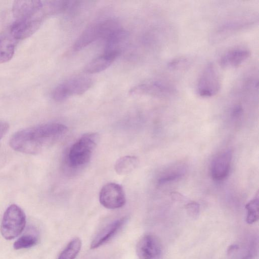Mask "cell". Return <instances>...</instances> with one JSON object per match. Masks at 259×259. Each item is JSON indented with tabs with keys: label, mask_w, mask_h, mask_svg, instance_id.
Returning <instances> with one entry per match:
<instances>
[{
	"label": "cell",
	"mask_w": 259,
	"mask_h": 259,
	"mask_svg": "<svg viewBox=\"0 0 259 259\" xmlns=\"http://www.w3.org/2000/svg\"><path fill=\"white\" fill-rule=\"evenodd\" d=\"M185 171V168L182 165L169 168L161 174L158 179V183L159 185H163L179 179L183 177Z\"/></svg>",
	"instance_id": "19"
},
{
	"label": "cell",
	"mask_w": 259,
	"mask_h": 259,
	"mask_svg": "<svg viewBox=\"0 0 259 259\" xmlns=\"http://www.w3.org/2000/svg\"><path fill=\"white\" fill-rule=\"evenodd\" d=\"M246 222L249 224L255 223L259 218L258 196L249 201L245 205Z\"/></svg>",
	"instance_id": "22"
},
{
	"label": "cell",
	"mask_w": 259,
	"mask_h": 259,
	"mask_svg": "<svg viewBox=\"0 0 259 259\" xmlns=\"http://www.w3.org/2000/svg\"><path fill=\"white\" fill-rule=\"evenodd\" d=\"M127 220L126 217L118 219L104 227L94 238L91 244V248L96 249L111 239L120 230Z\"/></svg>",
	"instance_id": "14"
},
{
	"label": "cell",
	"mask_w": 259,
	"mask_h": 259,
	"mask_svg": "<svg viewBox=\"0 0 259 259\" xmlns=\"http://www.w3.org/2000/svg\"><path fill=\"white\" fill-rule=\"evenodd\" d=\"M99 201L102 205L108 209H114L122 207L126 202L122 187L115 183L106 184L100 192Z\"/></svg>",
	"instance_id": "8"
},
{
	"label": "cell",
	"mask_w": 259,
	"mask_h": 259,
	"mask_svg": "<svg viewBox=\"0 0 259 259\" xmlns=\"http://www.w3.org/2000/svg\"><path fill=\"white\" fill-rule=\"evenodd\" d=\"M139 160L135 156L127 155L119 158L115 163L114 169L119 175H125L132 172L138 165Z\"/></svg>",
	"instance_id": "17"
},
{
	"label": "cell",
	"mask_w": 259,
	"mask_h": 259,
	"mask_svg": "<svg viewBox=\"0 0 259 259\" xmlns=\"http://www.w3.org/2000/svg\"><path fill=\"white\" fill-rule=\"evenodd\" d=\"M9 128V124L7 122L0 121V140L7 133Z\"/></svg>",
	"instance_id": "25"
},
{
	"label": "cell",
	"mask_w": 259,
	"mask_h": 259,
	"mask_svg": "<svg viewBox=\"0 0 259 259\" xmlns=\"http://www.w3.org/2000/svg\"><path fill=\"white\" fill-rule=\"evenodd\" d=\"M81 244L79 238H73L62 251L58 259H75L80 250Z\"/></svg>",
	"instance_id": "20"
},
{
	"label": "cell",
	"mask_w": 259,
	"mask_h": 259,
	"mask_svg": "<svg viewBox=\"0 0 259 259\" xmlns=\"http://www.w3.org/2000/svg\"><path fill=\"white\" fill-rule=\"evenodd\" d=\"M232 158V152L228 150L219 154L213 160L211 164L210 173L214 180L222 181L228 176Z\"/></svg>",
	"instance_id": "12"
},
{
	"label": "cell",
	"mask_w": 259,
	"mask_h": 259,
	"mask_svg": "<svg viewBox=\"0 0 259 259\" xmlns=\"http://www.w3.org/2000/svg\"><path fill=\"white\" fill-rule=\"evenodd\" d=\"M44 17L39 15L15 19L10 28L11 36L16 40H21L30 36L39 28Z\"/></svg>",
	"instance_id": "9"
},
{
	"label": "cell",
	"mask_w": 259,
	"mask_h": 259,
	"mask_svg": "<svg viewBox=\"0 0 259 259\" xmlns=\"http://www.w3.org/2000/svg\"><path fill=\"white\" fill-rule=\"evenodd\" d=\"M12 13L15 19L45 16L43 2L40 1H16L13 5Z\"/></svg>",
	"instance_id": "11"
},
{
	"label": "cell",
	"mask_w": 259,
	"mask_h": 259,
	"mask_svg": "<svg viewBox=\"0 0 259 259\" xmlns=\"http://www.w3.org/2000/svg\"><path fill=\"white\" fill-rule=\"evenodd\" d=\"M38 241L37 235L26 234L19 237L14 243L13 247L16 249H21L35 246Z\"/></svg>",
	"instance_id": "21"
},
{
	"label": "cell",
	"mask_w": 259,
	"mask_h": 259,
	"mask_svg": "<svg viewBox=\"0 0 259 259\" xmlns=\"http://www.w3.org/2000/svg\"><path fill=\"white\" fill-rule=\"evenodd\" d=\"M252 258V255L251 254L249 253L246 256H245L244 257H243L242 259H251Z\"/></svg>",
	"instance_id": "27"
},
{
	"label": "cell",
	"mask_w": 259,
	"mask_h": 259,
	"mask_svg": "<svg viewBox=\"0 0 259 259\" xmlns=\"http://www.w3.org/2000/svg\"><path fill=\"white\" fill-rule=\"evenodd\" d=\"M186 209L188 213L193 217L197 215L199 211V206L198 203L195 202L189 203L186 205Z\"/></svg>",
	"instance_id": "24"
},
{
	"label": "cell",
	"mask_w": 259,
	"mask_h": 259,
	"mask_svg": "<svg viewBox=\"0 0 259 259\" xmlns=\"http://www.w3.org/2000/svg\"><path fill=\"white\" fill-rule=\"evenodd\" d=\"M236 248H237V246L236 245H232L231 246L229 247L228 251L232 252L233 250H235Z\"/></svg>",
	"instance_id": "26"
},
{
	"label": "cell",
	"mask_w": 259,
	"mask_h": 259,
	"mask_svg": "<svg viewBox=\"0 0 259 259\" xmlns=\"http://www.w3.org/2000/svg\"><path fill=\"white\" fill-rule=\"evenodd\" d=\"M15 50L14 41L10 37L0 38V64L10 61Z\"/></svg>",
	"instance_id": "18"
},
{
	"label": "cell",
	"mask_w": 259,
	"mask_h": 259,
	"mask_svg": "<svg viewBox=\"0 0 259 259\" xmlns=\"http://www.w3.org/2000/svg\"><path fill=\"white\" fill-rule=\"evenodd\" d=\"M161 252L160 241L151 234L143 235L136 245V253L140 259H159Z\"/></svg>",
	"instance_id": "10"
},
{
	"label": "cell",
	"mask_w": 259,
	"mask_h": 259,
	"mask_svg": "<svg viewBox=\"0 0 259 259\" xmlns=\"http://www.w3.org/2000/svg\"><path fill=\"white\" fill-rule=\"evenodd\" d=\"M258 22L255 14L246 13L234 16L219 24L212 34L214 41L222 40L229 36L243 29L250 28Z\"/></svg>",
	"instance_id": "3"
},
{
	"label": "cell",
	"mask_w": 259,
	"mask_h": 259,
	"mask_svg": "<svg viewBox=\"0 0 259 259\" xmlns=\"http://www.w3.org/2000/svg\"><path fill=\"white\" fill-rule=\"evenodd\" d=\"M219 72L212 63H207L202 69L197 81V94L202 98H210L216 95L221 88Z\"/></svg>",
	"instance_id": "5"
},
{
	"label": "cell",
	"mask_w": 259,
	"mask_h": 259,
	"mask_svg": "<svg viewBox=\"0 0 259 259\" xmlns=\"http://www.w3.org/2000/svg\"><path fill=\"white\" fill-rule=\"evenodd\" d=\"M99 136L97 133L83 135L70 147L67 159L68 165L77 168L88 163L98 144Z\"/></svg>",
	"instance_id": "2"
},
{
	"label": "cell",
	"mask_w": 259,
	"mask_h": 259,
	"mask_svg": "<svg viewBox=\"0 0 259 259\" xmlns=\"http://www.w3.org/2000/svg\"><path fill=\"white\" fill-rule=\"evenodd\" d=\"M250 56V51L243 47H236L224 53L220 57L219 64L223 68H234L245 62Z\"/></svg>",
	"instance_id": "13"
},
{
	"label": "cell",
	"mask_w": 259,
	"mask_h": 259,
	"mask_svg": "<svg viewBox=\"0 0 259 259\" xmlns=\"http://www.w3.org/2000/svg\"><path fill=\"white\" fill-rule=\"evenodd\" d=\"M101 38L100 21L89 25L76 39L73 46L74 51H80Z\"/></svg>",
	"instance_id": "15"
},
{
	"label": "cell",
	"mask_w": 259,
	"mask_h": 259,
	"mask_svg": "<svg viewBox=\"0 0 259 259\" xmlns=\"http://www.w3.org/2000/svg\"><path fill=\"white\" fill-rule=\"evenodd\" d=\"M92 84V79L87 76L72 77L57 85L53 92L52 97L55 101H63L71 96L84 93Z\"/></svg>",
	"instance_id": "6"
},
{
	"label": "cell",
	"mask_w": 259,
	"mask_h": 259,
	"mask_svg": "<svg viewBox=\"0 0 259 259\" xmlns=\"http://www.w3.org/2000/svg\"><path fill=\"white\" fill-rule=\"evenodd\" d=\"M26 225V215L18 205L12 204L6 210L1 222L0 230L2 235L7 240L18 236Z\"/></svg>",
	"instance_id": "4"
},
{
	"label": "cell",
	"mask_w": 259,
	"mask_h": 259,
	"mask_svg": "<svg viewBox=\"0 0 259 259\" xmlns=\"http://www.w3.org/2000/svg\"><path fill=\"white\" fill-rule=\"evenodd\" d=\"M175 92L174 86L167 81L154 79L144 81L133 87L129 93L133 95L166 97L173 95Z\"/></svg>",
	"instance_id": "7"
},
{
	"label": "cell",
	"mask_w": 259,
	"mask_h": 259,
	"mask_svg": "<svg viewBox=\"0 0 259 259\" xmlns=\"http://www.w3.org/2000/svg\"><path fill=\"white\" fill-rule=\"evenodd\" d=\"M67 132V127L62 123H44L15 133L11 137L9 144L15 151L28 154H36Z\"/></svg>",
	"instance_id": "1"
},
{
	"label": "cell",
	"mask_w": 259,
	"mask_h": 259,
	"mask_svg": "<svg viewBox=\"0 0 259 259\" xmlns=\"http://www.w3.org/2000/svg\"><path fill=\"white\" fill-rule=\"evenodd\" d=\"M118 57L115 54L104 53L89 62L84 71L91 74L102 72L108 68Z\"/></svg>",
	"instance_id": "16"
},
{
	"label": "cell",
	"mask_w": 259,
	"mask_h": 259,
	"mask_svg": "<svg viewBox=\"0 0 259 259\" xmlns=\"http://www.w3.org/2000/svg\"><path fill=\"white\" fill-rule=\"evenodd\" d=\"M190 60L185 57H179L170 60L168 64V67L174 70L185 69L190 65Z\"/></svg>",
	"instance_id": "23"
}]
</instances>
